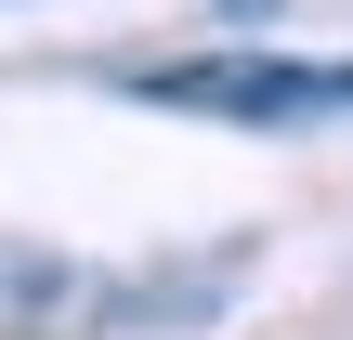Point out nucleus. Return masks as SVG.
<instances>
[{
	"label": "nucleus",
	"mask_w": 353,
	"mask_h": 340,
	"mask_svg": "<svg viewBox=\"0 0 353 340\" xmlns=\"http://www.w3.org/2000/svg\"><path fill=\"white\" fill-rule=\"evenodd\" d=\"M236 13H275V0H236Z\"/></svg>",
	"instance_id": "nucleus-2"
},
{
	"label": "nucleus",
	"mask_w": 353,
	"mask_h": 340,
	"mask_svg": "<svg viewBox=\"0 0 353 340\" xmlns=\"http://www.w3.org/2000/svg\"><path fill=\"white\" fill-rule=\"evenodd\" d=\"M144 105H183V118H236V131H327L353 118V66H301V52H196V66H131Z\"/></svg>",
	"instance_id": "nucleus-1"
}]
</instances>
